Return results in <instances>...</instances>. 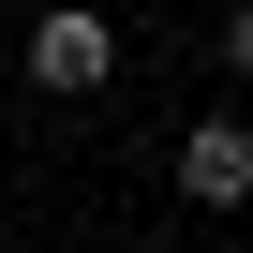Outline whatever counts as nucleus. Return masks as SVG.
<instances>
[{"instance_id":"nucleus-1","label":"nucleus","mask_w":253,"mask_h":253,"mask_svg":"<svg viewBox=\"0 0 253 253\" xmlns=\"http://www.w3.org/2000/svg\"><path fill=\"white\" fill-rule=\"evenodd\" d=\"M104 75H119V30L89 0H45L30 15V89H104Z\"/></svg>"},{"instance_id":"nucleus-2","label":"nucleus","mask_w":253,"mask_h":253,"mask_svg":"<svg viewBox=\"0 0 253 253\" xmlns=\"http://www.w3.org/2000/svg\"><path fill=\"white\" fill-rule=\"evenodd\" d=\"M179 194H194V209H238V194H253V134H238V119H194V149H179Z\"/></svg>"},{"instance_id":"nucleus-3","label":"nucleus","mask_w":253,"mask_h":253,"mask_svg":"<svg viewBox=\"0 0 253 253\" xmlns=\"http://www.w3.org/2000/svg\"><path fill=\"white\" fill-rule=\"evenodd\" d=\"M223 75H253V15H238V30H223Z\"/></svg>"}]
</instances>
